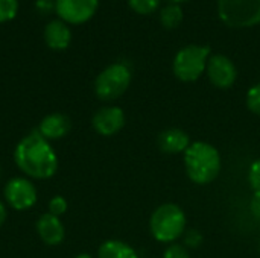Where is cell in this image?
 <instances>
[{
    "mask_svg": "<svg viewBox=\"0 0 260 258\" xmlns=\"http://www.w3.org/2000/svg\"><path fill=\"white\" fill-rule=\"evenodd\" d=\"M169 2H171V3H177V5H178V3H181V2H187V0H169Z\"/></svg>",
    "mask_w": 260,
    "mask_h": 258,
    "instance_id": "obj_27",
    "label": "cell"
},
{
    "mask_svg": "<svg viewBox=\"0 0 260 258\" xmlns=\"http://www.w3.org/2000/svg\"><path fill=\"white\" fill-rule=\"evenodd\" d=\"M218 15L230 27H251L260 23V0H218Z\"/></svg>",
    "mask_w": 260,
    "mask_h": 258,
    "instance_id": "obj_5",
    "label": "cell"
},
{
    "mask_svg": "<svg viewBox=\"0 0 260 258\" xmlns=\"http://www.w3.org/2000/svg\"><path fill=\"white\" fill-rule=\"evenodd\" d=\"M247 106L251 113L260 116V82L253 85L247 93Z\"/></svg>",
    "mask_w": 260,
    "mask_h": 258,
    "instance_id": "obj_19",
    "label": "cell"
},
{
    "mask_svg": "<svg viewBox=\"0 0 260 258\" xmlns=\"http://www.w3.org/2000/svg\"><path fill=\"white\" fill-rule=\"evenodd\" d=\"M66 210H67V201L62 196H55L50 199V202H49V213L50 214L59 217L61 214L66 213Z\"/></svg>",
    "mask_w": 260,
    "mask_h": 258,
    "instance_id": "obj_22",
    "label": "cell"
},
{
    "mask_svg": "<svg viewBox=\"0 0 260 258\" xmlns=\"http://www.w3.org/2000/svg\"><path fill=\"white\" fill-rule=\"evenodd\" d=\"M5 220H6V208H5V205L0 202V227L5 224Z\"/></svg>",
    "mask_w": 260,
    "mask_h": 258,
    "instance_id": "obj_25",
    "label": "cell"
},
{
    "mask_svg": "<svg viewBox=\"0 0 260 258\" xmlns=\"http://www.w3.org/2000/svg\"><path fill=\"white\" fill-rule=\"evenodd\" d=\"M190 146V138L187 132L178 128H171L158 135V148L166 154H180L186 152V149Z\"/></svg>",
    "mask_w": 260,
    "mask_h": 258,
    "instance_id": "obj_12",
    "label": "cell"
},
{
    "mask_svg": "<svg viewBox=\"0 0 260 258\" xmlns=\"http://www.w3.org/2000/svg\"><path fill=\"white\" fill-rule=\"evenodd\" d=\"M128 5L137 14H151L160 8V0H128Z\"/></svg>",
    "mask_w": 260,
    "mask_h": 258,
    "instance_id": "obj_17",
    "label": "cell"
},
{
    "mask_svg": "<svg viewBox=\"0 0 260 258\" xmlns=\"http://www.w3.org/2000/svg\"><path fill=\"white\" fill-rule=\"evenodd\" d=\"M99 0H56V12L58 15L72 24H81L88 21L96 9Z\"/></svg>",
    "mask_w": 260,
    "mask_h": 258,
    "instance_id": "obj_9",
    "label": "cell"
},
{
    "mask_svg": "<svg viewBox=\"0 0 260 258\" xmlns=\"http://www.w3.org/2000/svg\"><path fill=\"white\" fill-rule=\"evenodd\" d=\"M44 40L49 47H52L55 50H62V49L69 47L72 33H70V29L62 21L53 20L44 29Z\"/></svg>",
    "mask_w": 260,
    "mask_h": 258,
    "instance_id": "obj_14",
    "label": "cell"
},
{
    "mask_svg": "<svg viewBox=\"0 0 260 258\" xmlns=\"http://www.w3.org/2000/svg\"><path fill=\"white\" fill-rule=\"evenodd\" d=\"M206 73L209 76V81L221 90H227L235 85L238 79V68L235 62L221 53L210 55L206 67Z\"/></svg>",
    "mask_w": 260,
    "mask_h": 258,
    "instance_id": "obj_7",
    "label": "cell"
},
{
    "mask_svg": "<svg viewBox=\"0 0 260 258\" xmlns=\"http://www.w3.org/2000/svg\"><path fill=\"white\" fill-rule=\"evenodd\" d=\"M250 211H251L253 217L257 222H260V192L253 195V198L250 201Z\"/></svg>",
    "mask_w": 260,
    "mask_h": 258,
    "instance_id": "obj_24",
    "label": "cell"
},
{
    "mask_svg": "<svg viewBox=\"0 0 260 258\" xmlns=\"http://www.w3.org/2000/svg\"><path fill=\"white\" fill-rule=\"evenodd\" d=\"M5 198L14 210H29L37 202V189L29 179L14 178L5 187Z\"/></svg>",
    "mask_w": 260,
    "mask_h": 258,
    "instance_id": "obj_8",
    "label": "cell"
},
{
    "mask_svg": "<svg viewBox=\"0 0 260 258\" xmlns=\"http://www.w3.org/2000/svg\"><path fill=\"white\" fill-rule=\"evenodd\" d=\"M163 258H190L184 245H169L163 254Z\"/></svg>",
    "mask_w": 260,
    "mask_h": 258,
    "instance_id": "obj_23",
    "label": "cell"
},
{
    "mask_svg": "<svg viewBox=\"0 0 260 258\" xmlns=\"http://www.w3.org/2000/svg\"><path fill=\"white\" fill-rule=\"evenodd\" d=\"M70 120L69 117H66L64 114H49L47 117H44L40 123L38 132L46 138V140H58L62 138L64 135H67V132L70 131Z\"/></svg>",
    "mask_w": 260,
    "mask_h": 258,
    "instance_id": "obj_13",
    "label": "cell"
},
{
    "mask_svg": "<svg viewBox=\"0 0 260 258\" xmlns=\"http://www.w3.org/2000/svg\"><path fill=\"white\" fill-rule=\"evenodd\" d=\"M76 258H93L91 255H88V254H79Z\"/></svg>",
    "mask_w": 260,
    "mask_h": 258,
    "instance_id": "obj_26",
    "label": "cell"
},
{
    "mask_svg": "<svg viewBox=\"0 0 260 258\" xmlns=\"http://www.w3.org/2000/svg\"><path fill=\"white\" fill-rule=\"evenodd\" d=\"M183 9L180 5L177 3H169L166 6L161 8L160 11V23L166 27V29H174L177 26H180V23L183 21Z\"/></svg>",
    "mask_w": 260,
    "mask_h": 258,
    "instance_id": "obj_16",
    "label": "cell"
},
{
    "mask_svg": "<svg viewBox=\"0 0 260 258\" xmlns=\"http://www.w3.org/2000/svg\"><path fill=\"white\" fill-rule=\"evenodd\" d=\"M248 182L250 187L254 190V193L260 192V158L253 161L248 169Z\"/></svg>",
    "mask_w": 260,
    "mask_h": 258,
    "instance_id": "obj_21",
    "label": "cell"
},
{
    "mask_svg": "<svg viewBox=\"0 0 260 258\" xmlns=\"http://www.w3.org/2000/svg\"><path fill=\"white\" fill-rule=\"evenodd\" d=\"M125 125V113L119 106H105L101 108L93 116V128L101 135L110 137L117 134Z\"/></svg>",
    "mask_w": 260,
    "mask_h": 258,
    "instance_id": "obj_10",
    "label": "cell"
},
{
    "mask_svg": "<svg viewBox=\"0 0 260 258\" xmlns=\"http://www.w3.org/2000/svg\"><path fill=\"white\" fill-rule=\"evenodd\" d=\"M186 214L177 204H163L151 214L149 230L160 243H174L186 233Z\"/></svg>",
    "mask_w": 260,
    "mask_h": 258,
    "instance_id": "obj_3",
    "label": "cell"
},
{
    "mask_svg": "<svg viewBox=\"0 0 260 258\" xmlns=\"http://www.w3.org/2000/svg\"><path fill=\"white\" fill-rule=\"evenodd\" d=\"M184 246L187 249H197L203 245V234L198 230H187L184 234Z\"/></svg>",
    "mask_w": 260,
    "mask_h": 258,
    "instance_id": "obj_20",
    "label": "cell"
},
{
    "mask_svg": "<svg viewBox=\"0 0 260 258\" xmlns=\"http://www.w3.org/2000/svg\"><path fill=\"white\" fill-rule=\"evenodd\" d=\"M37 231H38V236L41 237V240L49 246L59 245L64 240V234H66L64 225L59 220V217L53 216L50 213H46L38 219Z\"/></svg>",
    "mask_w": 260,
    "mask_h": 258,
    "instance_id": "obj_11",
    "label": "cell"
},
{
    "mask_svg": "<svg viewBox=\"0 0 260 258\" xmlns=\"http://www.w3.org/2000/svg\"><path fill=\"white\" fill-rule=\"evenodd\" d=\"M209 58H210L209 46L189 44L180 49L178 53L175 55L172 62L174 75L183 82H193L206 71Z\"/></svg>",
    "mask_w": 260,
    "mask_h": 258,
    "instance_id": "obj_4",
    "label": "cell"
},
{
    "mask_svg": "<svg viewBox=\"0 0 260 258\" xmlns=\"http://www.w3.org/2000/svg\"><path fill=\"white\" fill-rule=\"evenodd\" d=\"M98 258H139V254L125 242L107 240L101 245Z\"/></svg>",
    "mask_w": 260,
    "mask_h": 258,
    "instance_id": "obj_15",
    "label": "cell"
},
{
    "mask_svg": "<svg viewBox=\"0 0 260 258\" xmlns=\"http://www.w3.org/2000/svg\"><path fill=\"white\" fill-rule=\"evenodd\" d=\"M14 160L21 172L35 179L52 178L58 170V157L40 132L26 135L14 151Z\"/></svg>",
    "mask_w": 260,
    "mask_h": 258,
    "instance_id": "obj_1",
    "label": "cell"
},
{
    "mask_svg": "<svg viewBox=\"0 0 260 258\" xmlns=\"http://www.w3.org/2000/svg\"><path fill=\"white\" fill-rule=\"evenodd\" d=\"M18 9L17 0H0V23L9 21L15 17Z\"/></svg>",
    "mask_w": 260,
    "mask_h": 258,
    "instance_id": "obj_18",
    "label": "cell"
},
{
    "mask_svg": "<svg viewBox=\"0 0 260 258\" xmlns=\"http://www.w3.org/2000/svg\"><path fill=\"white\" fill-rule=\"evenodd\" d=\"M131 84V70L122 64L116 62L108 65L99 73L94 82L96 96L101 100H114L120 97Z\"/></svg>",
    "mask_w": 260,
    "mask_h": 258,
    "instance_id": "obj_6",
    "label": "cell"
},
{
    "mask_svg": "<svg viewBox=\"0 0 260 258\" xmlns=\"http://www.w3.org/2000/svg\"><path fill=\"white\" fill-rule=\"evenodd\" d=\"M184 167L192 182L207 186L218 178L222 161L215 146L206 141H195L184 152Z\"/></svg>",
    "mask_w": 260,
    "mask_h": 258,
    "instance_id": "obj_2",
    "label": "cell"
}]
</instances>
